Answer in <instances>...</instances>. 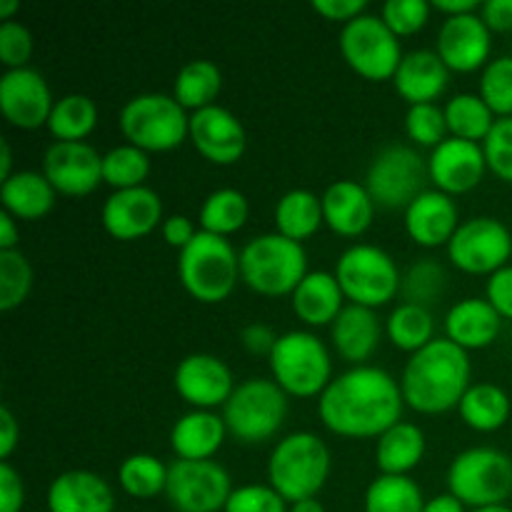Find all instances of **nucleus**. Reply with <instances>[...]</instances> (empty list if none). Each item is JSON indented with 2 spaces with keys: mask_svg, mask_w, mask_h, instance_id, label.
<instances>
[{
  "mask_svg": "<svg viewBox=\"0 0 512 512\" xmlns=\"http://www.w3.org/2000/svg\"><path fill=\"white\" fill-rule=\"evenodd\" d=\"M403 403V390L393 375L373 365H358L328 385L320 395L318 413L335 435L380 438L400 423Z\"/></svg>",
  "mask_w": 512,
  "mask_h": 512,
  "instance_id": "1",
  "label": "nucleus"
},
{
  "mask_svg": "<svg viewBox=\"0 0 512 512\" xmlns=\"http://www.w3.org/2000/svg\"><path fill=\"white\" fill-rule=\"evenodd\" d=\"M470 388L468 350L448 338H435L413 353L403 370L400 390L405 403L425 415L445 413L460 405Z\"/></svg>",
  "mask_w": 512,
  "mask_h": 512,
  "instance_id": "2",
  "label": "nucleus"
},
{
  "mask_svg": "<svg viewBox=\"0 0 512 512\" xmlns=\"http://www.w3.org/2000/svg\"><path fill=\"white\" fill-rule=\"evenodd\" d=\"M330 475V450L315 433H293L275 445L268 463L270 485L288 503L310 500Z\"/></svg>",
  "mask_w": 512,
  "mask_h": 512,
  "instance_id": "3",
  "label": "nucleus"
},
{
  "mask_svg": "<svg viewBox=\"0 0 512 512\" xmlns=\"http://www.w3.org/2000/svg\"><path fill=\"white\" fill-rule=\"evenodd\" d=\"M308 275L303 245L280 233L253 238L240 253V278L260 295L293 293Z\"/></svg>",
  "mask_w": 512,
  "mask_h": 512,
  "instance_id": "4",
  "label": "nucleus"
},
{
  "mask_svg": "<svg viewBox=\"0 0 512 512\" xmlns=\"http://www.w3.org/2000/svg\"><path fill=\"white\" fill-rule=\"evenodd\" d=\"M178 273L183 288L200 303H220L233 293L240 275V258L230 240L200 230L193 243L180 250Z\"/></svg>",
  "mask_w": 512,
  "mask_h": 512,
  "instance_id": "5",
  "label": "nucleus"
},
{
  "mask_svg": "<svg viewBox=\"0 0 512 512\" xmlns=\"http://www.w3.org/2000/svg\"><path fill=\"white\" fill-rule=\"evenodd\" d=\"M270 370L275 383L295 398L323 395L333 383V363L323 340L305 330L280 335L270 353Z\"/></svg>",
  "mask_w": 512,
  "mask_h": 512,
  "instance_id": "6",
  "label": "nucleus"
},
{
  "mask_svg": "<svg viewBox=\"0 0 512 512\" xmlns=\"http://www.w3.org/2000/svg\"><path fill=\"white\" fill-rule=\"evenodd\" d=\"M288 400L275 380L250 378L233 390L223 405L225 428L240 443L255 445L273 438L285 423Z\"/></svg>",
  "mask_w": 512,
  "mask_h": 512,
  "instance_id": "7",
  "label": "nucleus"
},
{
  "mask_svg": "<svg viewBox=\"0 0 512 512\" xmlns=\"http://www.w3.org/2000/svg\"><path fill=\"white\" fill-rule=\"evenodd\" d=\"M120 130L130 145L140 150H173L190 135L185 108L163 93H143L130 98L120 110Z\"/></svg>",
  "mask_w": 512,
  "mask_h": 512,
  "instance_id": "8",
  "label": "nucleus"
},
{
  "mask_svg": "<svg viewBox=\"0 0 512 512\" xmlns=\"http://www.w3.org/2000/svg\"><path fill=\"white\" fill-rule=\"evenodd\" d=\"M450 495L470 508L505 505L512 495V460L495 448H470L448 470Z\"/></svg>",
  "mask_w": 512,
  "mask_h": 512,
  "instance_id": "9",
  "label": "nucleus"
},
{
  "mask_svg": "<svg viewBox=\"0 0 512 512\" xmlns=\"http://www.w3.org/2000/svg\"><path fill=\"white\" fill-rule=\"evenodd\" d=\"M335 278L345 298L363 308L390 303L403 283L395 260L378 245H353L345 250L335 268Z\"/></svg>",
  "mask_w": 512,
  "mask_h": 512,
  "instance_id": "10",
  "label": "nucleus"
},
{
  "mask_svg": "<svg viewBox=\"0 0 512 512\" xmlns=\"http://www.w3.org/2000/svg\"><path fill=\"white\" fill-rule=\"evenodd\" d=\"M430 180L428 163L408 145H388L375 155L368 168L365 188L375 205L388 210H398L413 203L425 193V183Z\"/></svg>",
  "mask_w": 512,
  "mask_h": 512,
  "instance_id": "11",
  "label": "nucleus"
},
{
  "mask_svg": "<svg viewBox=\"0 0 512 512\" xmlns=\"http://www.w3.org/2000/svg\"><path fill=\"white\" fill-rule=\"evenodd\" d=\"M340 50L350 68L368 80L395 78L400 60V40L378 15H358L345 23Z\"/></svg>",
  "mask_w": 512,
  "mask_h": 512,
  "instance_id": "12",
  "label": "nucleus"
},
{
  "mask_svg": "<svg viewBox=\"0 0 512 512\" xmlns=\"http://www.w3.org/2000/svg\"><path fill=\"white\" fill-rule=\"evenodd\" d=\"M165 495L178 512H220L233 495V483L215 460H175L168 465Z\"/></svg>",
  "mask_w": 512,
  "mask_h": 512,
  "instance_id": "13",
  "label": "nucleus"
},
{
  "mask_svg": "<svg viewBox=\"0 0 512 512\" xmlns=\"http://www.w3.org/2000/svg\"><path fill=\"white\" fill-rule=\"evenodd\" d=\"M453 265L465 273H498L512 255V235L500 220L473 218L458 225L448 243Z\"/></svg>",
  "mask_w": 512,
  "mask_h": 512,
  "instance_id": "14",
  "label": "nucleus"
},
{
  "mask_svg": "<svg viewBox=\"0 0 512 512\" xmlns=\"http://www.w3.org/2000/svg\"><path fill=\"white\" fill-rule=\"evenodd\" d=\"M53 105L48 83L38 70L15 68L0 78V110L15 128H40L48 123Z\"/></svg>",
  "mask_w": 512,
  "mask_h": 512,
  "instance_id": "15",
  "label": "nucleus"
},
{
  "mask_svg": "<svg viewBox=\"0 0 512 512\" xmlns=\"http://www.w3.org/2000/svg\"><path fill=\"white\" fill-rule=\"evenodd\" d=\"M43 175L63 195H88L103 180V158L88 143H53L45 150Z\"/></svg>",
  "mask_w": 512,
  "mask_h": 512,
  "instance_id": "16",
  "label": "nucleus"
},
{
  "mask_svg": "<svg viewBox=\"0 0 512 512\" xmlns=\"http://www.w3.org/2000/svg\"><path fill=\"white\" fill-rule=\"evenodd\" d=\"M190 140L215 165H233L245 153V128L220 105H208L190 115Z\"/></svg>",
  "mask_w": 512,
  "mask_h": 512,
  "instance_id": "17",
  "label": "nucleus"
},
{
  "mask_svg": "<svg viewBox=\"0 0 512 512\" xmlns=\"http://www.w3.org/2000/svg\"><path fill=\"white\" fill-rule=\"evenodd\" d=\"M175 390L198 410L215 408L228 403L233 395V373L215 355H188L175 370Z\"/></svg>",
  "mask_w": 512,
  "mask_h": 512,
  "instance_id": "18",
  "label": "nucleus"
},
{
  "mask_svg": "<svg viewBox=\"0 0 512 512\" xmlns=\"http://www.w3.org/2000/svg\"><path fill=\"white\" fill-rule=\"evenodd\" d=\"M488 160L478 143L463 138H448L433 150L428 160L430 180L440 193H468L483 180Z\"/></svg>",
  "mask_w": 512,
  "mask_h": 512,
  "instance_id": "19",
  "label": "nucleus"
},
{
  "mask_svg": "<svg viewBox=\"0 0 512 512\" xmlns=\"http://www.w3.org/2000/svg\"><path fill=\"white\" fill-rule=\"evenodd\" d=\"M163 218V203L153 188L115 190L103 205V225L113 238L135 240L155 230Z\"/></svg>",
  "mask_w": 512,
  "mask_h": 512,
  "instance_id": "20",
  "label": "nucleus"
},
{
  "mask_svg": "<svg viewBox=\"0 0 512 512\" xmlns=\"http://www.w3.org/2000/svg\"><path fill=\"white\" fill-rule=\"evenodd\" d=\"M438 55L450 70H478L490 55V28L485 20L475 13L445 18L438 33Z\"/></svg>",
  "mask_w": 512,
  "mask_h": 512,
  "instance_id": "21",
  "label": "nucleus"
},
{
  "mask_svg": "<svg viewBox=\"0 0 512 512\" xmlns=\"http://www.w3.org/2000/svg\"><path fill=\"white\" fill-rule=\"evenodd\" d=\"M405 228L418 245L438 248V245L450 243L458 230V208L450 195L440 190H425L405 210Z\"/></svg>",
  "mask_w": 512,
  "mask_h": 512,
  "instance_id": "22",
  "label": "nucleus"
},
{
  "mask_svg": "<svg viewBox=\"0 0 512 512\" xmlns=\"http://www.w3.org/2000/svg\"><path fill=\"white\" fill-rule=\"evenodd\" d=\"M50 512H113V488L90 470H68L48 488Z\"/></svg>",
  "mask_w": 512,
  "mask_h": 512,
  "instance_id": "23",
  "label": "nucleus"
},
{
  "mask_svg": "<svg viewBox=\"0 0 512 512\" xmlns=\"http://www.w3.org/2000/svg\"><path fill=\"white\" fill-rule=\"evenodd\" d=\"M395 88L410 105L433 103L450 80V68L443 63L438 50H413L403 55L395 70Z\"/></svg>",
  "mask_w": 512,
  "mask_h": 512,
  "instance_id": "24",
  "label": "nucleus"
},
{
  "mask_svg": "<svg viewBox=\"0 0 512 512\" xmlns=\"http://www.w3.org/2000/svg\"><path fill=\"white\" fill-rule=\"evenodd\" d=\"M375 203L368 188L355 180H338L323 195V218L330 228L345 238L365 233L373 223Z\"/></svg>",
  "mask_w": 512,
  "mask_h": 512,
  "instance_id": "25",
  "label": "nucleus"
},
{
  "mask_svg": "<svg viewBox=\"0 0 512 512\" xmlns=\"http://www.w3.org/2000/svg\"><path fill=\"white\" fill-rule=\"evenodd\" d=\"M445 333H448V340H453L463 350L488 348L500 333V313L490 305V300H460L448 310Z\"/></svg>",
  "mask_w": 512,
  "mask_h": 512,
  "instance_id": "26",
  "label": "nucleus"
},
{
  "mask_svg": "<svg viewBox=\"0 0 512 512\" xmlns=\"http://www.w3.org/2000/svg\"><path fill=\"white\" fill-rule=\"evenodd\" d=\"M333 343L340 358L363 365L380 343V320L375 310L353 303L345 305L333 323Z\"/></svg>",
  "mask_w": 512,
  "mask_h": 512,
  "instance_id": "27",
  "label": "nucleus"
},
{
  "mask_svg": "<svg viewBox=\"0 0 512 512\" xmlns=\"http://www.w3.org/2000/svg\"><path fill=\"white\" fill-rule=\"evenodd\" d=\"M225 420L208 410H193L173 425L170 445L178 460H210L223 445Z\"/></svg>",
  "mask_w": 512,
  "mask_h": 512,
  "instance_id": "28",
  "label": "nucleus"
},
{
  "mask_svg": "<svg viewBox=\"0 0 512 512\" xmlns=\"http://www.w3.org/2000/svg\"><path fill=\"white\" fill-rule=\"evenodd\" d=\"M343 298L338 278L318 270L305 275L303 283L293 290V310L308 325H328L343 313Z\"/></svg>",
  "mask_w": 512,
  "mask_h": 512,
  "instance_id": "29",
  "label": "nucleus"
},
{
  "mask_svg": "<svg viewBox=\"0 0 512 512\" xmlns=\"http://www.w3.org/2000/svg\"><path fill=\"white\" fill-rule=\"evenodd\" d=\"M55 193L58 190L50 185L45 175L35 173V170H20L3 183L0 200H3L5 213H10L13 218L35 220L53 208Z\"/></svg>",
  "mask_w": 512,
  "mask_h": 512,
  "instance_id": "30",
  "label": "nucleus"
},
{
  "mask_svg": "<svg viewBox=\"0 0 512 512\" xmlns=\"http://www.w3.org/2000/svg\"><path fill=\"white\" fill-rule=\"evenodd\" d=\"M425 455V435L415 423H395L378 440V468L383 475H408Z\"/></svg>",
  "mask_w": 512,
  "mask_h": 512,
  "instance_id": "31",
  "label": "nucleus"
},
{
  "mask_svg": "<svg viewBox=\"0 0 512 512\" xmlns=\"http://www.w3.org/2000/svg\"><path fill=\"white\" fill-rule=\"evenodd\" d=\"M320 223H325L323 200L315 193H310V190H290V193L280 198L278 208H275L278 233L295 240V243L318 233Z\"/></svg>",
  "mask_w": 512,
  "mask_h": 512,
  "instance_id": "32",
  "label": "nucleus"
},
{
  "mask_svg": "<svg viewBox=\"0 0 512 512\" xmlns=\"http://www.w3.org/2000/svg\"><path fill=\"white\" fill-rule=\"evenodd\" d=\"M458 408L460 418L480 433H493V430L503 428L510 418L508 393L493 383L470 385Z\"/></svg>",
  "mask_w": 512,
  "mask_h": 512,
  "instance_id": "33",
  "label": "nucleus"
},
{
  "mask_svg": "<svg viewBox=\"0 0 512 512\" xmlns=\"http://www.w3.org/2000/svg\"><path fill=\"white\" fill-rule=\"evenodd\" d=\"M98 108L88 95L70 93L55 100L53 113L48 118V130L58 138V143H83L85 135L95 128Z\"/></svg>",
  "mask_w": 512,
  "mask_h": 512,
  "instance_id": "34",
  "label": "nucleus"
},
{
  "mask_svg": "<svg viewBox=\"0 0 512 512\" xmlns=\"http://www.w3.org/2000/svg\"><path fill=\"white\" fill-rule=\"evenodd\" d=\"M220 88H223V75H220L218 65L213 60H193L175 78L173 98L183 108L203 110L208 105H215L213 100L218 98Z\"/></svg>",
  "mask_w": 512,
  "mask_h": 512,
  "instance_id": "35",
  "label": "nucleus"
},
{
  "mask_svg": "<svg viewBox=\"0 0 512 512\" xmlns=\"http://www.w3.org/2000/svg\"><path fill=\"white\" fill-rule=\"evenodd\" d=\"M423 490L408 475H380L365 493V512H423Z\"/></svg>",
  "mask_w": 512,
  "mask_h": 512,
  "instance_id": "36",
  "label": "nucleus"
},
{
  "mask_svg": "<svg viewBox=\"0 0 512 512\" xmlns=\"http://www.w3.org/2000/svg\"><path fill=\"white\" fill-rule=\"evenodd\" d=\"M443 110L453 138L470 140V143H478V140L485 143V138H488L495 125V113L488 108V103L480 95H455V98L448 100V105Z\"/></svg>",
  "mask_w": 512,
  "mask_h": 512,
  "instance_id": "37",
  "label": "nucleus"
},
{
  "mask_svg": "<svg viewBox=\"0 0 512 512\" xmlns=\"http://www.w3.org/2000/svg\"><path fill=\"white\" fill-rule=\"evenodd\" d=\"M435 320L428 308L413 303H400L388 318V338L393 340L395 348L418 353L425 345L433 343Z\"/></svg>",
  "mask_w": 512,
  "mask_h": 512,
  "instance_id": "38",
  "label": "nucleus"
},
{
  "mask_svg": "<svg viewBox=\"0 0 512 512\" xmlns=\"http://www.w3.org/2000/svg\"><path fill=\"white\" fill-rule=\"evenodd\" d=\"M248 220V200L240 190L220 188L208 195V200L200 208V225L205 233L230 235L240 230Z\"/></svg>",
  "mask_w": 512,
  "mask_h": 512,
  "instance_id": "39",
  "label": "nucleus"
},
{
  "mask_svg": "<svg viewBox=\"0 0 512 512\" xmlns=\"http://www.w3.org/2000/svg\"><path fill=\"white\" fill-rule=\"evenodd\" d=\"M118 480L120 488L128 495H133V498H155V495L165 493V485H168V468H165L155 455H130V458H125L123 465H120Z\"/></svg>",
  "mask_w": 512,
  "mask_h": 512,
  "instance_id": "40",
  "label": "nucleus"
},
{
  "mask_svg": "<svg viewBox=\"0 0 512 512\" xmlns=\"http://www.w3.org/2000/svg\"><path fill=\"white\" fill-rule=\"evenodd\" d=\"M150 173V158L135 145H118L103 155V180L115 190L140 188Z\"/></svg>",
  "mask_w": 512,
  "mask_h": 512,
  "instance_id": "41",
  "label": "nucleus"
},
{
  "mask_svg": "<svg viewBox=\"0 0 512 512\" xmlns=\"http://www.w3.org/2000/svg\"><path fill=\"white\" fill-rule=\"evenodd\" d=\"M445 283H448V273H445L443 265L435 263L433 258H425L405 273L400 293H403L405 303L428 308L445 293Z\"/></svg>",
  "mask_w": 512,
  "mask_h": 512,
  "instance_id": "42",
  "label": "nucleus"
},
{
  "mask_svg": "<svg viewBox=\"0 0 512 512\" xmlns=\"http://www.w3.org/2000/svg\"><path fill=\"white\" fill-rule=\"evenodd\" d=\"M33 285V268L20 250L0 253V310H13L28 298Z\"/></svg>",
  "mask_w": 512,
  "mask_h": 512,
  "instance_id": "43",
  "label": "nucleus"
},
{
  "mask_svg": "<svg viewBox=\"0 0 512 512\" xmlns=\"http://www.w3.org/2000/svg\"><path fill=\"white\" fill-rule=\"evenodd\" d=\"M480 98L500 118H512V55L485 65L480 78Z\"/></svg>",
  "mask_w": 512,
  "mask_h": 512,
  "instance_id": "44",
  "label": "nucleus"
},
{
  "mask_svg": "<svg viewBox=\"0 0 512 512\" xmlns=\"http://www.w3.org/2000/svg\"><path fill=\"white\" fill-rule=\"evenodd\" d=\"M405 130H408L410 140H415L418 145H430L435 150L445 140V130H448L445 110H440L435 103L410 105L408 115H405Z\"/></svg>",
  "mask_w": 512,
  "mask_h": 512,
  "instance_id": "45",
  "label": "nucleus"
},
{
  "mask_svg": "<svg viewBox=\"0 0 512 512\" xmlns=\"http://www.w3.org/2000/svg\"><path fill=\"white\" fill-rule=\"evenodd\" d=\"M223 512H290L288 500L273 485H243L235 488Z\"/></svg>",
  "mask_w": 512,
  "mask_h": 512,
  "instance_id": "46",
  "label": "nucleus"
},
{
  "mask_svg": "<svg viewBox=\"0 0 512 512\" xmlns=\"http://www.w3.org/2000/svg\"><path fill=\"white\" fill-rule=\"evenodd\" d=\"M488 168L505 183H512V118L495 120L483 143Z\"/></svg>",
  "mask_w": 512,
  "mask_h": 512,
  "instance_id": "47",
  "label": "nucleus"
},
{
  "mask_svg": "<svg viewBox=\"0 0 512 512\" xmlns=\"http://www.w3.org/2000/svg\"><path fill=\"white\" fill-rule=\"evenodd\" d=\"M430 3L425 0H388L383 5V20L395 35H413L428 23Z\"/></svg>",
  "mask_w": 512,
  "mask_h": 512,
  "instance_id": "48",
  "label": "nucleus"
},
{
  "mask_svg": "<svg viewBox=\"0 0 512 512\" xmlns=\"http://www.w3.org/2000/svg\"><path fill=\"white\" fill-rule=\"evenodd\" d=\"M33 55V38H30L28 28L15 20L0 25V60L8 65L10 70L28 68V60Z\"/></svg>",
  "mask_w": 512,
  "mask_h": 512,
  "instance_id": "49",
  "label": "nucleus"
},
{
  "mask_svg": "<svg viewBox=\"0 0 512 512\" xmlns=\"http://www.w3.org/2000/svg\"><path fill=\"white\" fill-rule=\"evenodd\" d=\"M488 300L500 318L512 320V265H505L488 280Z\"/></svg>",
  "mask_w": 512,
  "mask_h": 512,
  "instance_id": "50",
  "label": "nucleus"
},
{
  "mask_svg": "<svg viewBox=\"0 0 512 512\" xmlns=\"http://www.w3.org/2000/svg\"><path fill=\"white\" fill-rule=\"evenodd\" d=\"M25 503V488L13 465H0V512H20Z\"/></svg>",
  "mask_w": 512,
  "mask_h": 512,
  "instance_id": "51",
  "label": "nucleus"
},
{
  "mask_svg": "<svg viewBox=\"0 0 512 512\" xmlns=\"http://www.w3.org/2000/svg\"><path fill=\"white\" fill-rule=\"evenodd\" d=\"M365 5H368L365 0H313L315 13L325 15L328 20H345V23L363 15Z\"/></svg>",
  "mask_w": 512,
  "mask_h": 512,
  "instance_id": "52",
  "label": "nucleus"
},
{
  "mask_svg": "<svg viewBox=\"0 0 512 512\" xmlns=\"http://www.w3.org/2000/svg\"><path fill=\"white\" fill-rule=\"evenodd\" d=\"M240 340H243V345H245V350H248V353L270 355V353H273L275 343H278V335H275L273 328H268V325L253 323V325H248V328L243 330Z\"/></svg>",
  "mask_w": 512,
  "mask_h": 512,
  "instance_id": "53",
  "label": "nucleus"
},
{
  "mask_svg": "<svg viewBox=\"0 0 512 512\" xmlns=\"http://www.w3.org/2000/svg\"><path fill=\"white\" fill-rule=\"evenodd\" d=\"M163 235L165 240H168V245H173V248L178 250H185L195 240L198 230H195L193 220L190 218H185V215H173V218H168L163 223Z\"/></svg>",
  "mask_w": 512,
  "mask_h": 512,
  "instance_id": "54",
  "label": "nucleus"
},
{
  "mask_svg": "<svg viewBox=\"0 0 512 512\" xmlns=\"http://www.w3.org/2000/svg\"><path fill=\"white\" fill-rule=\"evenodd\" d=\"M480 18L490 30H512V0H488L480 8Z\"/></svg>",
  "mask_w": 512,
  "mask_h": 512,
  "instance_id": "55",
  "label": "nucleus"
},
{
  "mask_svg": "<svg viewBox=\"0 0 512 512\" xmlns=\"http://www.w3.org/2000/svg\"><path fill=\"white\" fill-rule=\"evenodd\" d=\"M20 438L18 423L8 408H0V458H10Z\"/></svg>",
  "mask_w": 512,
  "mask_h": 512,
  "instance_id": "56",
  "label": "nucleus"
},
{
  "mask_svg": "<svg viewBox=\"0 0 512 512\" xmlns=\"http://www.w3.org/2000/svg\"><path fill=\"white\" fill-rule=\"evenodd\" d=\"M18 228H15V220L10 213H0V253L3 250H15L18 245Z\"/></svg>",
  "mask_w": 512,
  "mask_h": 512,
  "instance_id": "57",
  "label": "nucleus"
},
{
  "mask_svg": "<svg viewBox=\"0 0 512 512\" xmlns=\"http://www.w3.org/2000/svg\"><path fill=\"white\" fill-rule=\"evenodd\" d=\"M433 8H438L440 13H448V18H453V15L475 13L480 8V3L478 0H435Z\"/></svg>",
  "mask_w": 512,
  "mask_h": 512,
  "instance_id": "58",
  "label": "nucleus"
},
{
  "mask_svg": "<svg viewBox=\"0 0 512 512\" xmlns=\"http://www.w3.org/2000/svg\"><path fill=\"white\" fill-rule=\"evenodd\" d=\"M423 512H465V505L460 503L455 495L448 493V495H438V498L428 500Z\"/></svg>",
  "mask_w": 512,
  "mask_h": 512,
  "instance_id": "59",
  "label": "nucleus"
},
{
  "mask_svg": "<svg viewBox=\"0 0 512 512\" xmlns=\"http://www.w3.org/2000/svg\"><path fill=\"white\" fill-rule=\"evenodd\" d=\"M0 148H3V158H0V178H3V183L5 180L10 178V165H13V155H10V143L8 140H3V143H0Z\"/></svg>",
  "mask_w": 512,
  "mask_h": 512,
  "instance_id": "60",
  "label": "nucleus"
},
{
  "mask_svg": "<svg viewBox=\"0 0 512 512\" xmlns=\"http://www.w3.org/2000/svg\"><path fill=\"white\" fill-rule=\"evenodd\" d=\"M290 512H325V508L320 505V500L310 498V500H300V503L290 505Z\"/></svg>",
  "mask_w": 512,
  "mask_h": 512,
  "instance_id": "61",
  "label": "nucleus"
},
{
  "mask_svg": "<svg viewBox=\"0 0 512 512\" xmlns=\"http://www.w3.org/2000/svg\"><path fill=\"white\" fill-rule=\"evenodd\" d=\"M18 8H20L18 0H0V18H3L5 23H8L10 15H13Z\"/></svg>",
  "mask_w": 512,
  "mask_h": 512,
  "instance_id": "62",
  "label": "nucleus"
},
{
  "mask_svg": "<svg viewBox=\"0 0 512 512\" xmlns=\"http://www.w3.org/2000/svg\"><path fill=\"white\" fill-rule=\"evenodd\" d=\"M473 512H512V508H508V505H490V508H478Z\"/></svg>",
  "mask_w": 512,
  "mask_h": 512,
  "instance_id": "63",
  "label": "nucleus"
}]
</instances>
